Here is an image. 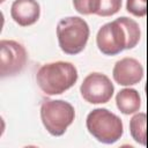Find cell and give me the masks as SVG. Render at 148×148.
<instances>
[{
	"label": "cell",
	"instance_id": "obj_1",
	"mask_svg": "<svg viewBox=\"0 0 148 148\" xmlns=\"http://www.w3.org/2000/svg\"><path fill=\"white\" fill-rule=\"evenodd\" d=\"M139 24L130 17L121 16L99 28L96 43L98 50L105 56H116L124 50L135 47L140 40Z\"/></svg>",
	"mask_w": 148,
	"mask_h": 148
},
{
	"label": "cell",
	"instance_id": "obj_10",
	"mask_svg": "<svg viewBox=\"0 0 148 148\" xmlns=\"http://www.w3.org/2000/svg\"><path fill=\"white\" fill-rule=\"evenodd\" d=\"M116 105L124 114H132L141 106L139 92L133 88H124L116 96Z\"/></svg>",
	"mask_w": 148,
	"mask_h": 148
},
{
	"label": "cell",
	"instance_id": "obj_13",
	"mask_svg": "<svg viewBox=\"0 0 148 148\" xmlns=\"http://www.w3.org/2000/svg\"><path fill=\"white\" fill-rule=\"evenodd\" d=\"M121 8V0H101L99 9L96 15L108 17L117 14Z\"/></svg>",
	"mask_w": 148,
	"mask_h": 148
},
{
	"label": "cell",
	"instance_id": "obj_2",
	"mask_svg": "<svg viewBox=\"0 0 148 148\" xmlns=\"http://www.w3.org/2000/svg\"><path fill=\"white\" fill-rule=\"evenodd\" d=\"M76 67L68 61L49 62L37 71L36 81L40 90L50 96L60 95L72 88L77 81Z\"/></svg>",
	"mask_w": 148,
	"mask_h": 148
},
{
	"label": "cell",
	"instance_id": "obj_5",
	"mask_svg": "<svg viewBox=\"0 0 148 148\" xmlns=\"http://www.w3.org/2000/svg\"><path fill=\"white\" fill-rule=\"evenodd\" d=\"M75 118L73 105L62 99H46L40 105V119L45 130L53 136H61Z\"/></svg>",
	"mask_w": 148,
	"mask_h": 148
},
{
	"label": "cell",
	"instance_id": "obj_11",
	"mask_svg": "<svg viewBox=\"0 0 148 148\" xmlns=\"http://www.w3.org/2000/svg\"><path fill=\"white\" fill-rule=\"evenodd\" d=\"M146 123L147 114L145 112H139L131 118L130 121V132L134 141L146 146L147 145V134H146Z\"/></svg>",
	"mask_w": 148,
	"mask_h": 148
},
{
	"label": "cell",
	"instance_id": "obj_14",
	"mask_svg": "<svg viewBox=\"0 0 148 148\" xmlns=\"http://www.w3.org/2000/svg\"><path fill=\"white\" fill-rule=\"evenodd\" d=\"M126 9L134 16L143 17L147 14V0H126Z\"/></svg>",
	"mask_w": 148,
	"mask_h": 148
},
{
	"label": "cell",
	"instance_id": "obj_7",
	"mask_svg": "<svg viewBox=\"0 0 148 148\" xmlns=\"http://www.w3.org/2000/svg\"><path fill=\"white\" fill-rule=\"evenodd\" d=\"M114 91L113 83L103 73H90L88 74L81 86L80 92L82 98L90 104H104L108 103Z\"/></svg>",
	"mask_w": 148,
	"mask_h": 148
},
{
	"label": "cell",
	"instance_id": "obj_3",
	"mask_svg": "<svg viewBox=\"0 0 148 148\" xmlns=\"http://www.w3.org/2000/svg\"><path fill=\"white\" fill-rule=\"evenodd\" d=\"M89 25L79 16L61 18L57 24V37L59 47L66 54L82 52L89 38Z\"/></svg>",
	"mask_w": 148,
	"mask_h": 148
},
{
	"label": "cell",
	"instance_id": "obj_4",
	"mask_svg": "<svg viewBox=\"0 0 148 148\" xmlns=\"http://www.w3.org/2000/svg\"><path fill=\"white\" fill-rule=\"evenodd\" d=\"M86 126L88 132L97 141L105 145L117 142L124 133L121 119L103 108L95 109L88 113Z\"/></svg>",
	"mask_w": 148,
	"mask_h": 148
},
{
	"label": "cell",
	"instance_id": "obj_12",
	"mask_svg": "<svg viewBox=\"0 0 148 148\" xmlns=\"http://www.w3.org/2000/svg\"><path fill=\"white\" fill-rule=\"evenodd\" d=\"M99 2L101 0H73V6L82 15H96L99 9Z\"/></svg>",
	"mask_w": 148,
	"mask_h": 148
},
{
	"label": "cell",
	"instance_id": "obj_8",
	"mask_svg": "<svg viewBox=\"0 0 148 148\" xmlns=\"http://www.w3.org/2000/svg\"><path fill=\"white\" fill-rule=\"evenodd\" d=\"M112 75L119 86H133L142 80L143 67L139 60L125 57L114 64Z\"/></svg>",
	"mask_w": 148,
	"mask_h": 148
},
{
	"label": "cell",
	"instance_id": "obj_9",
	"mask_svg": "<svg viewBox=\"0 0 148 148\" xmlns=\"http://www.w3.org/2000/svg\"><path fill=\"white\" fill-rule=\"evenodd\" d=\"M10 16L21 27L32 25L40 16V6L36 0H14Z\"/></svg>",
	"mask_w": 148,
	"mask_h": 148
},
{
	"label": "cell",
	"instance_id": "obj_6",
	"mask_svg": "<svg viewBox=\"0 0 148 148\" xmlns=\"http://www.w3.org/2000/svg\"><path fill=\"white\" fill-rule=\"evenodd\" d=\"M27 60L28 53L21 43L12 39L0 42V76L2 79L21 73Z\"/></svg>",
	"mask_w": 148,
	"mask_h": 148
}]
</instances>
